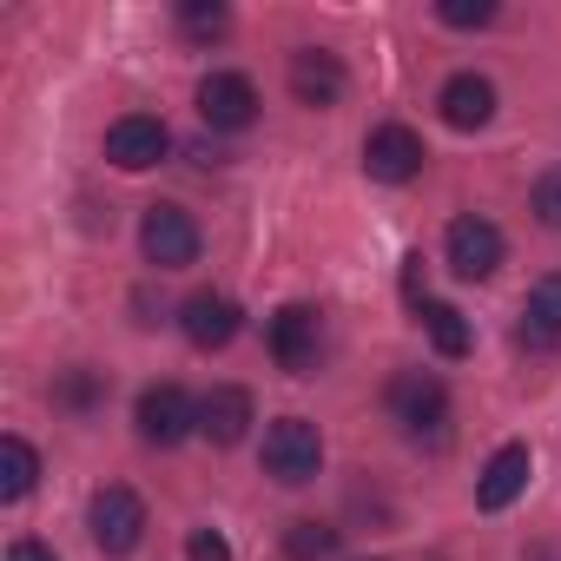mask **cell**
<instances>
[{
	"label": "cell",
	"mask_w": 561,
	"mask_h": 561,
	"mask_svg": "<svg viewBox=\"0 0 561 561\" xmlns=\"http://www.w3.org/2000/svg\"><path fill=\"white\" fill-rule=\"evenodd\" d=\"M179 331H185L192 351H225V344L244 331V311H238L225 291H192V298L179 305Z\"/></svg>",
	"instance_id": "obj_11"
},
{
	"label": "cell",
	"mask_w": 561,
	"mask_h": 561,
	"mask_svg": "<svg viewBox=\"0 0 561 561\" xmlns=\"http://www.w3.org/2000/svg\"><path fill=\"white\" fill-rule=\"evenodd\" d=\"M318 469H324V436L311 416H277L264 430V476H277L285 489H305L318 482Z\"/></svg>",
	"instance_id": "obj_2"
},
{
	"label": "cell",
	"mask_w": 561,
	"mask_h": 561,
	"mask_svg": "<svg viewBox=\"0 0 561 561\" xmlns=\"http://www.w3.org/2000/svg\"><path fill=\"white\" fill-rule=\"evenodd\" d=\"M344 60L337 54H324V47H298L291 54V100L298 106H311V113H331L337 100H344Z\"/></svg>",
	"instance_id": "obj_12"
},
{
	"label": "cell",
	"mask_w": 561,
	"mask_h": 561,
	"mask_svg": "<svg viewBox=\"0 0 561 561\" xmlns=\"http://www.w3.org/2000/svg\"><path fill=\"white\" fill-rule=\"evenodd\" d=\"M436 21L443 27H462V34L469 27H489L495 21V0H436Z\"/></svg>",
	"instance_id": "obj_22"
},
{
	"label": "cell",
	"mask_w": 561,
	"mask_h": 561,
	"mask_svg": "<svg viewBox=\"0 0 561 561\" xmlns=\"http://www.w3.org/2000/svg\"><path fill=\"white\" fill-rule=\"evenodd\" d=\"M264 344H271L277 370L311 377V370H318V351H324V318H318V305H285V311L264 324Z\"/></svg>",
	"instance_id": "obj_5"
},
{
	"label": "cell",
	"mask_w": 561,
	"mask_h": 561,
	"mask_svg": "<svg viewBox=\"0 0 561 561\" xmlns=\"http://www.w3.org/2000/svg\"><path fill=\"white\" fill-rule=\"evenodd\" d=\"M198 119L211 133H244L257 119V87L244 73H205L198 80Z\"/></svg>",
	"instance_id": "obj_8"
},
{
	"label": "cell",
	"mask_w": 561,
	"mask_h": 561,
	"mask_svg": "<svg viewBox=\"0 0 561 561\" xmlns=\"http://www.w3.org/2000/svg\"><path fill=\"white\" fill-rule=\"evenodd\" d=\"M502 251H508V244H502V231H495L489 218H476V211H469V218H456V225H449V238H443L449 271H456V277H469V285H482V277H495V271H502Z\"/></svg>",
	"instance_id": "obj_7"
},
{
	"label": "cell",
	"mask_w": 561,
	"mask_h": 561,
	"mask_svg": "<svg viewBox=\"0 0 561 561\" xmlns=\"http://www.w3.org/2000/svg\"><path fill=\"white\" fill-rule=\"evenodd\" d=\"M423 159H430V146H423L410 126H377V133L364 139V172H370L377 185H410V179L423 172Z\"/></svg>",
	"instance_id": "obj_10"
},
{
	"label": "cell",
	"mask_w": 561,
	"mask_h": 561,
	"mask_svg": "<svg viewBox=\"0 0 561 561\" xmlns=\"http://www.w3.org/2000/svg\"><path fill=\"white\" fill-rule=\"evenodd\" d=\"M8 561H60V554H54L47 541H34V535H21V541L8 548Z\"/></svg>",
	"instance_id": "obj_25"
},
{
	"label": "cell",
	"mask_w": 561,
	"mask_h": 561,
	"mask_svg": "<svg viewBox=\"0 0 561 561\" xmlns=\"http://www.w3.org/2000/svg\"><path fill=\"white\" fill-rule=\"evenodd\" d=\"M133 423H139V436H146L152 449H179L185 436H198V403H192L179 383H152V390H139Z\"/></svg>",
	"instance_id": "obj_6"
},
{
	"label": "cell",
	"mask_w": 561,
	"mask_h": 561,
	"mask_svg": "<svg viewBox=\"0 0 561 561\" xmlns=\"http://www.w3.org/2000/svg\"><path fill=\"white\" fill-rule=\"evenodd\" d=\"M285 554L291 561H331L337 554V528L331 522H291L285 528Z\"/></svg>",
	"instance_id": "obj_18"
},
{
	"label": "cell",
	"mask_w": 561,
	"mask_h": 561,
	"mask_svg": "<svg viewBox=\"0 0 561 561\" xmlns=\"http://www.w3.org/2000/svg\"><path fill=\"white\" fill-rule=\"evenodd\" d=\"M251 423H257V410H251V390H244V383H211V390H205V403H198V436H211L218 449H231V443L251 436Z\"/></svg>",
	"instance_id": "obj_13"
},
{
	"label": "cell",
	"mask_w": 561,
	"mask_h": 561,
	"mask_svg": "<svg viewBox=\"0 0 561 561\" xmlns=\"http://www.w3.org/2000/svg\"><path fill=\"white\" fill-rule=\"evenodd\" d=\"M390 416L403 423V436L410 443H430V449H443L449 443V390H443V377H430V370H403L397 383H390Z\"/></svg>",
	"instance_id": "obj_1"
},
{
	"label": "cell",
	"mask_w": 561,
	"mask_h": 561,
	"mask_svg": "<svg viewBox=\"0 0 561 561\" xmlns=\"http://www.w3.org/2000/svg\"><path fill=\"white\" fill-rule=\"evenodd\" d=\"M179 27H185L192 41H218V34L231 27V14L218 8V0H211V8H205V0H179Z\"/></svg>",
	"instance_id": "obj_20"
},
{
	"label": "cell",
	"mask_w": 561,
	"mask_h": 561,
	"mask_svg": "<svg viewBox=\"0 0 561 561\" xmlns=\"http://www.w3.org/2000/svg\"><path fill=\"white\" fill-rule=\"evenodd\" d=\"M416 318H423V331H430L436 357H469L476 331H469V318H462L456 305H443V298H423V305H416Z\"/></svg>",
	"instance_id": "obj_16"
},
{
	"label": "cell",
	"mask_w": 561,
	"mask_h": 561,
	"mask_svg": "<svg viewBox=\"0 0 561 561\" xmlns=\"http://www.w3.org/2000/svg\"><path fill=\"white\" fill-rule=\"evenodd\" d=\"M54 397H60V403H73V410H87V403L100 397V377H93V370H73V377L54 390Z\"/></svg>",
	"instance_id": "obj_24"
},
{
	"label": "cell",
	"mask_w": 561,
	"mask_h": 561,
	"mask_svg": "<svg viewBox=\"0 0 561 561\" xmlns=\"http://www.w3.org/2000/svg\"><path fill=\"white\" fill-rule=\"evenodd\" d=\"M41 482V456L27 436H0V502H27Z\"/></svg>",
	"instance_id": "obj_17"
},
{
	"label": "cell",
	"mask_w": 561,
	"mask_h": 561,
	"mask_svg": "<svg viewBox=\"0 0 561 561\" xmlns=\"http://www.w3.org/2000/svg\"><path fill=\"white\" fill-rule=\"evenodd\" d=\"M522 318L528 324H541L554 344H561V271H548V277H535V291H528V305H522Z\"/></svg>",
	"instance_id": "obj_19"
},
{
	"label": "cell",
	"mask_w": 561,
	"mask_h": 561,
	"mask_svg": "<svg viewBox=\"0 0 561 561\" xmlns=\"http://www.w3.org/2000/svg\"><path fill=\"white\" fill-rule=\"evenodd\" d=\"M185 561H231V541H225L218 528H198V535L185 541Z\"/></svg>",
	"instance_id": "obj_23"
},
{
	"label": "cell",
	"mask_w": 561,
	"mask_h": 561,
	"mask_svg": "<svg viewBox=\"0 0 561 561\" xmlns=\"http://www.w3.org/2000/svg\"><path fill=\"white\" fill-rule=\"evenodd\" d=\"M528 211H535L548 231H561V165H548V172L535 179V192H528Z\"/></svg>",
	"instance_id": "obj_21"
},
{
	"label": "cell",
	"mask_w": 561,
	"mask_h": 561,
	"mask_svg": "<svg viewBox=\"0 0 561 561\" xmlns=\"http://www.w3.org/2000/svg\"><path fill=\"white\" fill-rule=\"evenodd\" d=\"M165 152H172V133H165V119H152V113H126V119L106 126V159H113L119 172H146V165H159Z\"/></svg>",
	"instance_id": "obj_9"
},
{
	"label": "cell",
	"mask_w": 561,
	"mask_h": 561,
	"mask_svg": "<svg viewBox=\"0 0 561 561\" xmlns=\"http://www.w3.org/2000/svg\"><path fill=\"white\" fill-rule=\"evenodd\" d=\"M139 251H146V264H159V271H185V264L198 257V218H192L185 205H172V198L146 205V218H139Z\"/></svg>",
	"instance_id": "obj_4"
},
{
	"label": "cell",
	"mask_w": 561,
	"mask_h": 561,
	"mask_svg": "<svg viewBox=\"0 0 561 561\" xmlns=\"http://www.w3.org/2000/svg\"><path fill=\"white\" fill-rule=\"evenodd\" d=\"M528 476H535V456H528V443H502V449L489 456L482 482H476V508L502 515V508H508V502L528 489Z\"/></svg>",
	"instance_id": "obj_14"
},
{
	"label": "cell",
	"mask_w": 561,
	"mask_h": 561,
	"mask_svg": "<svg viewBox=\"0 0 561 561\" xmlns=\"http://www.w3.org/2000/svg\"><path fill=\"white\" fill-rule=\"evenodd\" d=\"M436 106H443V119H449L456 133H482V126L495 119V80H482V73H449L443 93H436Z\"/></svg>",
	"instance_id": "obj_15"
},
{
	"label": "cell",
	"mask_w": 561,
	"mask_h": 561,
	"mask_svg": "<svg viewBox=\"0 0 561 561\" xmlns=\"http://www.w3.org/2000/svg\"><path fill=\"white\" fill-rule=\"evenodd\" d=\"M87 528H93V548H100V554H133V548L146 541V502H139L126 482H106V489H93V502H87Z\"/></svg>",
	"instance_id": "obj_3"
}]
</instances>
